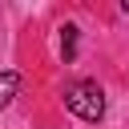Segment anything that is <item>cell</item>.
Instances as JSON below:
<instances>
[{
  "label": "cell",
  "mask_w": 129,
  "mask_h": 129,
  "mask_svg": "<svg viewBox=\"0 0 129 129\" xmlns=\"http://www.w3.org/2000/svg\"><path fill=\"white\" fill-rule=\"evenodd\" d=\"M60 56H64V60L77 56V24H64V28H60Z\"/></svg>",
  "instance_id": "3"
},
{
  "label": "cell",
  "mask_w": 129,
  "mask_h": 129,
  "mask_svg": "<svg viewBox=\"0 0 129 129\" xmlns=\"http://www.w3.org/2000/svg\"><path fill=\"white\" fill-rule=\"evenodd\" d=\"M64 105H69L81 121H101V117H105V93H101L97 81H81V85H73V89L64 93Z\"/></svg>",
  "instance_id": "1"
},
{
  "label": "cell",
  "mask_w": 129,
  "mask_h": 129,
  "mask_svg": "<svg viewBox=\"0 0 129 129\" xmlns=\"http://www.w3.org/2000/svg\"><path fill=\"white\" fill-rule=\"evenodd\" d=\"M121 8H125V16H129V0H125V4H121Z\"/></svg>",
  "instance_id": "4"
},
{
  "label": "cell",
  "mask_w": 129,
  "mask_h": 129,
  "mask_svg": "<svg viewBox=\"0 0 129 129\" xmlns=\"http://www.w3.org/2000/svg\"><path fill=\"white\" fill-rule=\"evenodd\" d=\"M16 89H20V73H0V109L16 97Z\"/></svg>",
  "instance_id": "2"
}]
</instances>
